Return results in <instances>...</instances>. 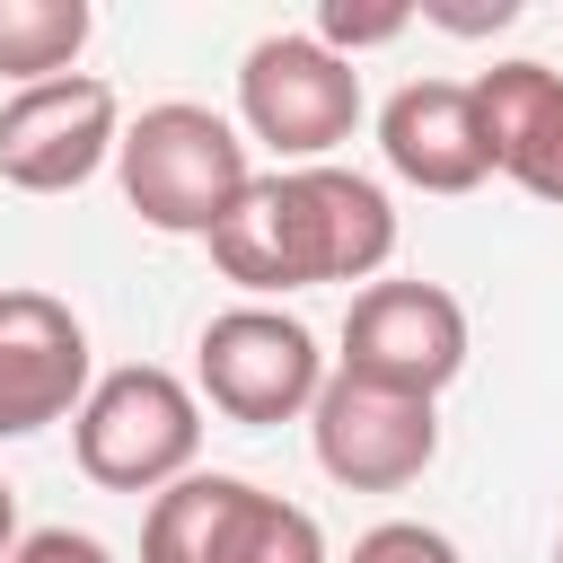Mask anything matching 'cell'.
Masks as SVG:
<instances>
[{
    "label": "cell",
    "mask_w": 563,
    "mask_h": 563,
    "mask_svg": "<svg viewBox=\"0 0 563 563\" xmlns=\"http://www.w3.org/2000/svg\"><path fill=\"white\" fill-rule=\"evenodd\" d=\"M220 282L282 299V290H317V282H369L396 255V202L387 185L352 176V167H273L238 194V211L202 238Z\"/></svg>",
    "instance_id": "1"
},
{
    "label": "cell",
    "mask_w": 563,
    "mask_h": 563,
    "mask_svg": "<svg viewBox=\"0 0 563 563\" xmlns=\"http://www.w3.org/2000/svg\"><path fill=\"white\" fill-rule=\"evenodd\" d=\"M114 176H123V202H132L150 229H167V238H211V229L238 211V194L255 185V158H246V132H238L229 114L167 97V106H141V114L123 123Z\"/></svg>",
    "instance_id": "2"
},
{
    "label": "cell",
    "mask_w": 563,
    "mask_h": 563,
    "mask_svg": "<svg viewBox=\"0 0 563 563\" xmlns=\"http://www.w3.org/2000/svg\"><path fill=\"white\" fill-rule=\"evenodd\" d=\"M70 449H79V475L106 493H167L202 457V396L158 361L106 369L70 413Z\"/></svg>",
    "instance_id": "3"
},
{
    "label": "cell",
    "mask_w": 563,
    "mask_h": 563,
    "mask_svg": "<svg viewBox=\"0 0 563 563\" xmlns=\"http://www.w3.org/2000/svg\"><path fill=\"white\" fill-rule=\"evenodd\" d=\"M141 563H325V528L246 475L194 466L167 493H150Z\"/></svg>",
    "instance_id": "4"
},
{
    "label": "cell",
    "mask_w": 563,
    "mask_h": 563,
    "mask_svg": "<svg viewBox=\"0 0 563 563\" xmlns=\"http://www.w3.org/2000/svg\"><path fill=\"white\" fill-rule=\"evenodd\" d=\"M238 123L273 158L325 167L361 123V70L343 53H325L317 35H264L238 62Z\"/></svg>",
    "instance_id": "5"
},
{
    "label": "cell",
    "mask_w": 563,
    "mask_h": 563,
    "mask_svg": "<svg viewBox=\"0 0 563 563\" xmlns=\"http://www.w3.org/2000/svg\"><path fill=\"white\" fill-rule=\"evenodd\" d=\"M194 387H202L229 422H246V431L299 422V413L317 405V387H325V352H317V334H308L299 317L246 299V308H220V317L202 325V343H194Z\"/></svg>",
    "instance_id": "6"
},
{
    "label": "cell",
    "mask_w": 563,
    "mask_h": 563,
    "mask_svg": "<svg viewBox=\"0 0 563 563\" xmlns=\"http://www.w3.org/2000/svg\"><path fill=\"white\" fill-rule=\"evenodd\" d=\"M466 369V308L440 282H369L343 308V378L396 387V396H440Z\"/></svg>",
    "instance_id": "7"
},
{
    "label": "cell",
    "mask_w": 563,
    "mask_h": 563,
    "mask_svg": "<svg viewBox=\"0 0 563 563\" xmlns=\"http://www.w3.org/2000/svg\"><path fill=\"white\" fill-rule=\"evenodd\" d=\"M123 141V106L97 70L35 79L0 106V185L18 194H79Z\"/></svg>",
    "instance_id": "8"
},
{
    "label": "cell",
    "mask_w": 563,
    "mask_h": 563,
    "mask_svg": "<svg viewBox=\"0 0 563 563\" xmlns=\"http://www.w3.org/2000/svg\"><path fill=\"white\" fill-rule=\"evenodd\" d=\"M308 440H317V466L343 493H405L440 457V413L422 396H396V387L325 369V387L308 405Z\"/></svg>",
    "instance_id": "9"
},
{
    "label": "cell",
    "mask_w": 563,
    "mask_h": 563,
    "mask_svg": "<svg viewBox=\"0 0 563 563\" xmlns=\"http://www.w3.org/2000/svg\"><path fill=\"white\" fill-rule=\"evenodd\" d=\"M88 396V325L53 290H0V440L70 422Z\"/></svg>",
    "instance_id": "10"
},
{
    "label": "cell",
    "mask_w": 563,
    "mask_h": 563,
    "mask_svg": "<svg viewBox=\"0 0 563 563\" xmlns=\"http://www.w3.org/2000/svg\"><path fill=\"white\" fill-rule=\"evenodd\" d=\"M378 150L422 194H475L493 176V150H484V123H475V88H457V79H405L378 106Z\"/></svg>",
    "instance_id": "11"
},
{
    "label": "cell",
    "mask_w": 563,
    "mask_h": 563,
    "mask_svg": "<svg viewBox=\"0 0 563 563\" xmlns=\"http://www.w3.org/2000/svg\"><path fill=\"white\" fill-rule=\"evenodd\" d=\"M475 123H484L493 176L563 211V79L545 62H493L475 79Z\"/></svg>",
    "instance_id": "12"
},
{
    "label": "cell",
    "mask_w": 563,
    "mask_h": 563,
    "mask_svg": "<svg viewBox=\"0 0 563 563\" xmlns=\"http://www.w3.org/2000/svg\"><path fill=\"white\" fill-rule=\"evenodd\" d=\"M88 0H0V79L35 88V79H70V62L88 53Z\"/></svg>",
    "instance_id": "13"
},
{
    "label": "cell",
    "mask_w": 563,
    "mask_h": 563,
    "mask_svg": "<svg viewBox=\"0 0 563 563\" xmlns=\"http://www.w3.org/2000/svg\"><path fill=\"white\" fill-rule=\"evenodd\" d=\"M405 26H413V0H378V9H361V0H325V9H317V44L343 53V62L369 53V44H396Z\"/></svg>",
    "instance_id": "14"
},
{
    "label": "cell",
    "mask_w": 563,
    "mask_h": 563,
    "mask_svg": "<svg viewBox=\"0 0 563 563\" xmlns=\"http://www.w3.org/2000/svg\"><path fill=\"white\" fill-rule=\"evenodd\" d=\"M343 563H466L440 528H422V519H378L369 537H352V554Z\"/></svg>",
    "instance_id": "15"
},
{
    "label": "cell",
    "mask_w": 563,
    "mask_h": 563,
    "mask_svg": "<svg viewBox=\"0 0 563 563\" xmlns=\"http://www.w3.org/2000/svg\"><path fill=\"white\" fill-rule=\"evenodd\" d=\"M449 26V35H493V26H510L519 18V0H413V26Z\"/></svg>",
    "instance_id": "16"
},
{
    "label": "cell",
    "mask_w": 563,
    "mask_h": 563,
    "mask_svg": "<svg viewBox=\"0 0 563 563\" xmlns=\"http://www.w3.org/2000/svg\"><path fill=\"white\" fill-rule=\"evenodd\" d=\"M0 563H114L88 528H35V537H18Z\"/></svg>",
    "instance_id": "17"
},
{
    "label": "cell",
    "mask_w": 563,
    "mask_h": 563,
    "mask_svg": "<svg viewBox=\"0 0 563 563\" xmlns=\"http://www.w3.org/2000/svg\"><path fill=\"white\" fill-rule=\"evenodd\" d=\"M9 545H18V493L0 484V554H9Z\"/></svg>",
    "instance_id": "18"
},
{
    "label": "cell",
    "mask_w": 563,
    "mask_h": 563,
    "mask_svg": "<svg viewBox=\"0 0 563 563\" xmlns=\"http://www.w3.org/2000/svg\"><path fill=\"white\" fill-rule=\"evenodd\" d=\"M554 563H563V537H554Z\"/></svg>",
    "instance_id": "19"
}]
</instances>
